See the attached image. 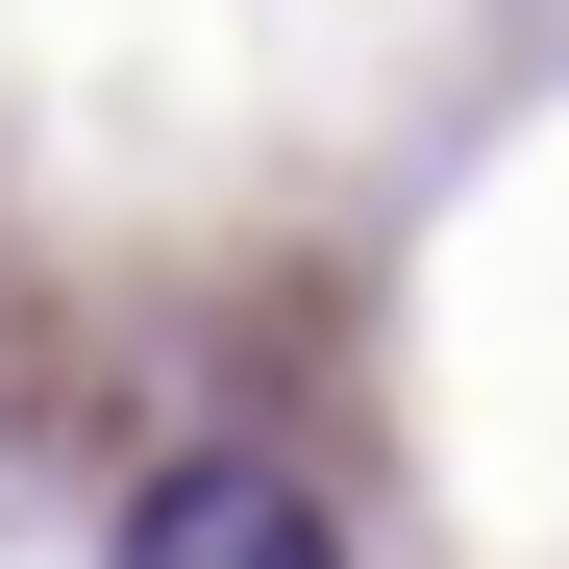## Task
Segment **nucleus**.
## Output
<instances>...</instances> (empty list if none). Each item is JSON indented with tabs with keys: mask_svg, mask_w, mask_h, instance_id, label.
I'll return each instance as SVG.
<instances>
[{
	"mask_svg": "<svg viewBox=\"0 0 569 569\" xmlns=\"http://www.w3.org/2000/svg\"><path fill=\"white\" fill-rule=\"evenodd\" d=\"M124 569H347V520H322L272 446H173L149 496H124Z\"/></svg>",
	"mask_w": 569,
	"mask_h": 569,
	"instance_id": "1",
	"label": "nucleus"
}]
</instances>
